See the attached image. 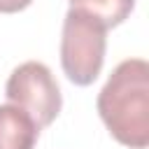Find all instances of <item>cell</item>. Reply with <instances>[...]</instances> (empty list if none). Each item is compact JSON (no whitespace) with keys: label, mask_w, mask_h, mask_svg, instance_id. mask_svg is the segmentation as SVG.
I'll return each instance as SVG.
<instances>
[{"label":"cell","mask_w":149,"mask_h":149,"mask_svg":"<svg viewBox=\"0 0 149 149\" xmlns=\"http://www.w3.org/2000/svg\"><path fill=\"white\" fill-rule=\"evenodd\" d=\"M98 114L109 135L130 149L149 144V65L144 58L121 61L98 93Z\"/></svg>","instance_id":"6da1fadb"},{"label":"cell","mask_w":149,"mask_h":149,"mask_svg":"<svg viewBox=\"0 0 149 149\" xmlns=\"http://www.w3.org/2000/svg\"><path fill=\"white\" fill-rule=\"evenodd\" d=\"M135 7V0H70V9L98 21L105 30L121 26Z\"/></svg>","instance_id":"5b68a950"},{"label":"cell","mask_w":149,"mask_h":149,"mask_svg":"<svg viewBox=\"0 0 149 149\" xmlns=\"http://www.w3.org/2000/svg\"><path fill=\"white\" fill-rule=\"evenodd\" d=\"M5 95L9 105H16L26 114H30V119L40 128L54 123L63 105L56 77L40 61H26L14 68L5 84Z\"/></svg>","instance_id":"3957f363"},{"label":"cell","mask_w":149,"mask_h":149,"mask_svg":"<svg viewBox=\"0 0 149 149\" xmlns=\"http://www.w3.org/2000/svg\"><path fill=\"white\" fill-rule=\"evenodd\" d=\"M33 0H0V14H16L23 12Z\"/></svg>","instance_id":"8992f818"},{"label":"cell","mask_w":149,"mask_h":149,"mask_svg":"<svg viewBox=\"0 0 149 149\" xmlns=\"http://www.w3.org/2000/svg\"><path fill=\"white\" fill-rule=\"evenodd\" d=\"M40 126L16 105H0V149H35Z\"/></svg>","instance_id":"277c9868"},{"label":"cell","mask_w":149,"mask_h":149,"mask_svg":"<svg viewBox=\"0 0 149 149\" xmlns=\"http://www.w3.org/2000/svg\"><path fill=\"white\" fill-rule=\"evenodd\" d=\"M105 49L107 30L98 21L68 9L61 35V68L74 86H91L98 79L105 63Z\"/></svg>","instance_id":"7a4b0ae2"}]
</instances>
